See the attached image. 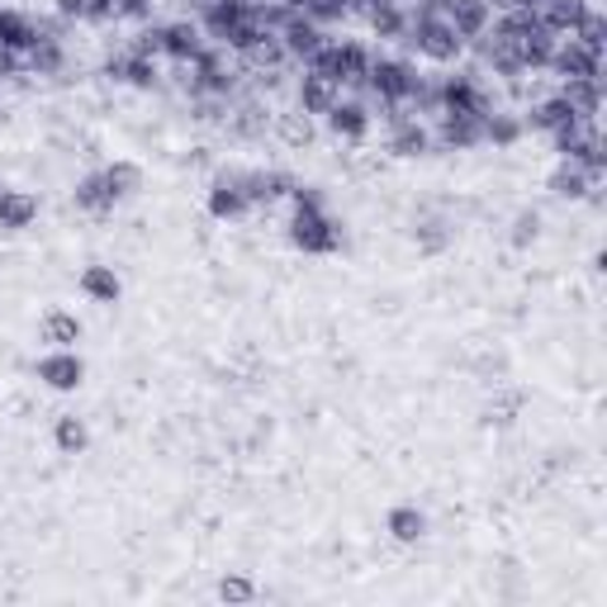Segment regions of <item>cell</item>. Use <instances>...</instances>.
I'll use <instances>...</instances> for the list:
<instances>
[{
	"label": "cell",
	"mask_w": 607,
	"mask_h": 607,
	"mask_svg": "<svg viewBox=\"0 0 607 607\" xmlns=\"http://www.w3.org/2000/svg\"><path fill=\"white\" fill-rule=\"evenodd\" d=\"M233 176L252 209H276L280 199H290V191H295V176L290 171H276V167H252V171H233Z\"/></svg>",
	"instance_id": "cell-2"
},
{
	"label": "cell",
	"mask_w": 607,
	"mask_h": 607,
	"mask_svg": "<svg viewBox=\"0 0 607 607\" xmlns=\"http://www.w3.org/2000/svg\"><path fill=\"white\" fill-rule=\"evenodd\" d=\"M81 10H85V0H53V14L67 24H81Z\"/></svg>",
	"instance_id": "cell-34"
},
{
	"label": "cell",
	"mask_w": 607,
	"mask_h": 607,
	"mask_svg": "<svg viewBox=\"0 0 607 607\" xmlns=\"http://www.w3.org/2000/svg\"><path fill=\"white\" fill-rule=\"evenodd\" d=\"M588 10H594V0H546V5L537 10V20H541L546 28H551L556 38H565Z\"/></svg>",
	"instance_id": "cell-17"
},
{
	"label": "cell",
	"mask_w": 607,
	"mask_h": 607,
	"mask_svg": "<svg viewBox=\"0 0 607 607\" xmlns=\"http://www.w3.org/2000/svg\"><path fill=\"white\" fill-rule=\"evenodd\" d=\"M570 119H574V114H570V105H565V95H560V91L531 100V105L523 110V128H531V134H556V128H565Z\"/></svg>",
	"instance_id": "cell-12"
},
{
	"label": "cell",
	"mask_w": 607,
	"mask_h": 607,
	"mask_svg": "<svg viewBox=\"0 0 607 607\" xmlns=\"http://www.w3.org/2000/svg\"><path fill=\"white\" fill-rule=\"evenodd\" d=\"M313 124L304 110H280L276 119H271V128H276V138L280 142H290V148H304V142H313Z\"/></svg>",
	"instance_id": "cell-25"
},
{
	"label": "cell",
	"mask_w": 607,
	"mask_h": 607,
	"mask_svg": "<svg viewBox=\"0 0 607 607\" xmlns=\"http://www.w3.org/2000/svg\"><path fill=\"white\" fill-rule=\"evenodd\" d=\"M38 219V195L28 191H5L0 185V233H20Z\"/></svg>",
	"instance_id": "cell-16"
},
{
	"label": "cell",
	"mask_w": 607,
	"mask_h": 607,
	"mask_svg": "<svg viewBox=\"0 0 607 607\" xmlns=\"http://www.w3.org/2000/svg\"><path fill=\"white\" fill-rule=\"evenodd\" d=\"M81 290H85V299H95V304H119L124 285H119V276H114L110 266H85L81 271Z\"/></svg>",
	"instance_id": "cell-23"
},
{
	"label": "cell",
	"mask_w": 607,
	"mask_h": 607,
	"mask_svg": "<svg viewBox=\"0 0 607 607\" xmlns=\"http://www.w3.org/2000/svg\"><path fill=\"white\" fill-rule=\"evenodd\" d=\"M346 91L332 77H323V71H309V67H299V77H295V110H304L309 119H323V114L337 105Z\"/></svg>",
	"instance_id": "cell-4"
},
{
	"label": "cell",
	"mask_w": 607,
	"mask_h": 607,
	"mask_svg": "<svg viewBox=\"0 0 607 607\" xmlns=\"http://www.w3.org/2000/svg\"><path fill=\"white\" fill-rule=\"evenodd\" d=\"M598 185H603V181L588 176L580 162H560V167L551 171V195H556V199H594Z\"/></svg>",
	"instance_id": "cell-15"
},
{
	"label": "cell",
	"mask_w": 607,
	"mask_h": 607,
	"mask_svg": "<svg viewBox=\"0 0 607 607\" xmlns=\"http://www.w3.org/2000/svg\"><path fill=\"white\" fill-rule=\"evenodd\" d=\"M38 337L48 346H77L81 342V318L67 309H48L38 318Z\"/></svg>",
	"instance_id": "cell-19"
},
{
	"label": "cell",
	"mask_w": 607,
	"mask_h": 607,
	"mask_svg": "<svg viewBox=\"0 0 607 607\" xmlns=\"http://www.w3.org/2000/svg\"><path fill=\"white\" fill-rule=\"evenodd\" d=\"M219 598H224V603H252V598H256V584L242 580V574H228V580L219 584Z\"/></svg>",
	"instance_id": "cell-30"
},
{
	"label": "cell",
	"mask_w": 607,
	"mask_h": 607,
	"mask_svg": "<svg viewBox=\"0 0 607 607\" xmlns=\"http://www.w3.org/2000/svg\"><path fill=\"white\" fill-rule=\"evenodd\" d=\"M105 181H110V191H114V199H119V205L142 191V171H138L134 162H114V167H105Z\"/></svg>",
	"instance_id": "cell-28"
},
{
	"label": "cell",
	"mask_w": 607,
	"mask_h": 607,
	"mask_svg": "<svg viewBox=\"0 0 607 607\" xmlns=\"http://www.w3.org/2000/svg\"><path fill=\"white\" fill-rule=\"evenodd\" d=\"M546 71L556 77V85L560 81H588V77H603V57L580 48L574 38H560L556 53H551V62H546Z\"/></svg>",
	"instance_id": "cell-6"
},
{
	"label": "cell",
	"mask_w": 607,
	"mask_h": 607,
	"mask_svg": "<svg viewBox=\"0 0 607 607\" xmlns=\"http://www.w3.org/2000/svg\"><path fill=\"white\" fill-rule=\"evenodd\" d=\"M62 67H67V43L43 38V43H34V48L24 53V71H28V77H57Z\"/></svg>",
	"instance_id": "cell-21"
},
{
	"label": "cell",
	"mask_w": 607,
	"mask_h": 607,
	"mask_svg": "<svg viewBox=\"0 0 607 607\" xmlns=\"http://www.w3.org/2000/svg\"><path fill=\"white\" fill-rule=\"evenodd\" d=\"M162 43H167V57H171V62H195V57L209 48V38H205V28H199L195 14L167 20V24H162Z\"/></svg>",
	"instance_id": "cell-7"
},
{
	"label": "cell",
	"mask_w": 607,
	"mask_h": 607,
	"mask_svg": "<svg viewBox=\"0 0 607 607\" xmlns=\"http://www.w3.org/2000/svg\"><path fill=\"white\" fill-rule=\"evenodd\" d=\"M541 233V214H517L513 224V248H527V242H537Z\"/></svg>",
	"instance_id": "cell-31"
},
{
	"label": "cell",
	"mask_w": 607,
	"mask_h": 607,
	"mask_svg": "<svg viewBox=\"0 0 607 607\" xmlns=\"http://www.w3.org/2000/svg\"><path fill=\"white\" fill-rule=\"evenodd\" d=\"M276 34H280V43H285V57H290L295 67H304V62H309V57H313V53L328 43V34H332V28L313 24L309 14H299V10H295L290 20H285V24L276 28Z\"/></svg>",
	"instance_id": "cell-5"
},
{
	"label": "cell",
	"mask_w": 607,
	"mask_h": 607,
	"mask_svg": "<svg viewBox=\"0 0 607 607\" xmlns=\"http://www.w3.org/2000/svg\"><path fill=\"white\" fill-rule=\"evenodd\" d=\"M527 128H523V114H513V110H494V114H484V142H494V148H513L517 138H523Z\"/></svg>",
	"instance_id": "cell-24"
},
{
	"label": "cell",
	"mask_w": 607,
	"mask_h": 607,
	"mask_svg": "<svg viewBox=\"0 0 607 607\" xmlns=\"http://www.w3.org/2000/svg\"><path fill=\"white\" fill-rule=\"evenodd\" d=\"M53 442H57V451H62V456H81L85 446H91V432H85V423L77 413H62V417H57V427H53Z\"/></svg>",
	"instance_id": "cell-26"
},
{
	"label": "cell",
	"mask_w": 607,
	"mask_h": 607,
	"mask_svg": "<svg viewBox=\"0 0 607 607\" xmlns=\"http://www.w3.org/2000/svg\"><path fill=\"white\" fill-rule=\"evenodd\" d=\"M370 119H375V114L366 110V100H356V95H342L337 105L323 114V124H328L337 138H346V142H360V138H366V134H370Z\"/></svg>",
	"instance_id": "cell-9"
},
{
	"label": "cell",
	"mask_w": 607,
	"mask_h": 607,
	"mask_svg": "<svg viewBox=\"0 0 607 607\" xmlns=\"http://www.w3.org/2000/svg\"><path fill=\"white\" fill-rule=\"evenodd\" d=\"M71 199H77L81 214H95V219H105V214L119 209V199H114L105 171H91L85 181H77V191H71Z\"/></svg>",
	"instance_id": "cell-14"
},
{
	"label": "cell",
	"mask_w": 607,
	"mask_h": 607,
	"mask_svg": "<svg viewBox=\"0 0 607 607\" xmlns=\"http://www.w3.org/2000/svg\"><path fill=\"white\" fill-rule=\"evenodd\" d=\"M209 214H214V219H224V224L248 219V214H252V205H248V195H242L233 171H224V176L209 185Z\"/></svg>",
	"instance_id": "cell-10"
},
{
	"label": "cell",
	"mask_w": 607,
	"mask_h": 607,
	"mask_svg": "<svg viewBox=\"0 0 607 607\" xmlns=\"http://www.w3.org/2000/svg\"><path fill=\"white\" fill-rule=\"evenodd\" d=\"M417 248H423V252H442L446 248L442 224H423V228H417Z\"/></svg>",
	"instance_id": "cell-32"
},
{
	"label": "cell",
	"mask_w": 607,
	"mask_h": 607,
	"mask_svg": "<svg viewBox=\"0 0 607 607\" xmlns=\"http://www.w3.org/2000/svg\"><path fill=\"white\" fill-rule=\"evenodd\" d=\"M290 242L299 252H309V256H328V252H337L342 248V224L337 219H328V209H304L295 205L290 214Z\"/></svg>",
	"instance_id": "cell-1"
},
{
	"label": "cell",
	"mask_w": 607,
	"mask_h": 607,
	"mask_svg": "<svg viewBox=\"0 0 607 607\" xmlns=\"http://www.w3.org/2000/svg\"><path fill=\"white\" fill-rule=\"evenodd\" d=\"M20 71H24V57L10 53V48H0V85H10Z\"/></svg>",
	"instance_id": "cell-33"
},
{
	"label": "cell",
	"mask_w": 607,
	"mask_h": 607,
	"mask_svg": "<svg viewBox=\"0 0 607 607\" xmlns=\"http://www.w3.org/2000/svg\"><path fill=\"white\" fill-rule=\"evenodd\" d=\"M432 148L437 152H470L484 148V114H446L432 124Z\"/></svg>",
	"instance_id": "cell-3"
},
{
	"label": "cell",
	"mask_w": 607,
	"mask_h": 607,
	"mask_svg": "<svg viewBox=\"0 0 607 607\" xmlns=\"http://www.w3.org/2000/svg\"><path fill=\"white\" fill-rule=\"evenodd\" d=\"M565 38H574L580 48H588L594 57H603V48H607V20H603V10H588Z\"/></svg>",
	"instance_id": "cell-27"
},
{
	"label": "cell",
	"mask_w": 607,
	"mask_h": 607,
	"mask_svg": "<svg viewBox=\"0 0 607 607\" xmlns=\"http://www.w3.org/2000/svg\"><path fill=\"white\" fill-rule=\"evenodd\" d=\"M157 0H114V24H148Z\"/></svg>",
	"instance_id": "cell-29"
},
{
	"label": "cell",
	"mask_w": 607,
	"mask_h": 607,
	"mask_svg": "<svg viewBox=\"0 0 607 607\" xmlns=\"http://www.w3.org/2000/svg\"><path fill=\"white\" fill-rule=\"evenodd\" d=\"M34 43H38V14L0 5V48H10V53L24 57Z\"/></svg>",
	"instance_id": "cell-11"
},
{
	"label": "cell",
	"mask_w": 607,
	"mask_h": 607,
	"mask_svg": "<svg viewBox=\"0 0 607 607\" xmlns=\"http://www.w3.org/2000/svg\"><path fill=\"white\" fill-rule=\"evenodd\" d=\"M385 527H389V537H394L399 546H417V541L427 537V517L417 513L413 503H399V508H389Z\"/></svg>",
	"instance_id": "cell-20"
},
{
	"label": "cell",
	"mask_w": 607,
	"mask_h": 607,
	"mask_svg": "<svg viewBox=\"0 0 607 607\" xmlns=\"http://www.w3.org/2000/svg\"><path fill=\"white\" fill-rule=\"evenodd\" d=\"M81 375H85V366L71 346H53V352L38 360V380L48 389H57V394H71V389L81 385Z\"/></svg>",
	"instance_id": "cell-8"
},
{
	"label": "cell",
	"mask_w": 607,
	"mask_h": 607,
	"mask_svg": "<svg viewBox=\"0 0 607 607\" xmlns=\"http://www.w3.org/2000/svg\"><path fill=\"white\" fill-rule=\"evenodd\" d=\"M556 91L565 95V105H570V114H574V119H598L607 81H603V77H588V81H560Z\"/></svg>",
	"instance_id": "cell-13"
},
{
	"label": "cell",
	"mask_w": 607,
	"mask_h": 607,
	"mask_svg": "<svg viewBox=\"0 0 607 607\" xmlns=\"http://www.w3.org/2000/svg\"><path fill=\"white\" fill-rule=\"evenodd\" d=\"M389 152H394V157H423V152H432V128L423 119L389 124Z\"/></svg>",
	"instance_id": "cell-18"
},
{
	"label": "cell",
	"mask_w": 607,
	"mask_h": 607,
	"mask_svg": "<svg viewBox=\"0 0 607 607\" xmlns=\"http://www.w3.org/2000/svg\"><path fill=\"white\" fill-rule=\"evenodd\" d=\"M451 24H456V34L460 38H480L489 24H494V10H489V0H466V5H456L451 10Z\"/></svg>",
	"instance_id": "cell-22"
}]
</instances>
